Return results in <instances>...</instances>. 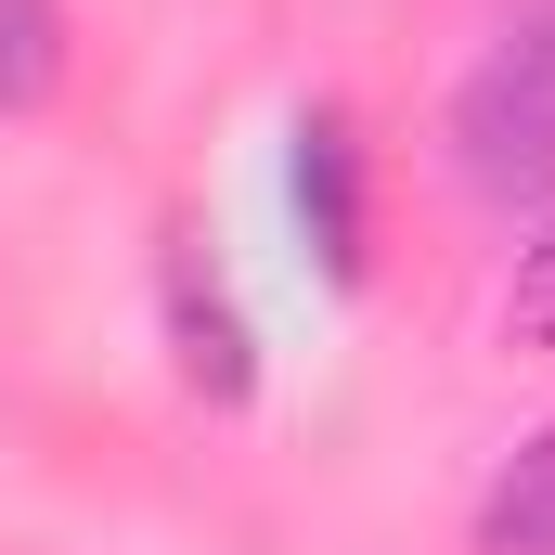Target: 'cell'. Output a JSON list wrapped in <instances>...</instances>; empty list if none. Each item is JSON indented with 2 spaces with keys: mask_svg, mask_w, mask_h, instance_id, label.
<instances>
[{
  "mask_svg": "<svg viewBox=\"0 0 555 555\" xmlns=\"http://www.w3.org/2000/svg\"><path fill=\"white\" fill-rule=\"evenodd\" d=\"M65 91V0H0V117H39Z\"/></svg>",
  "mask_w": 555,
  "mask_h": 555,
  "instance_id": "cell-5",
  "label": "cell"
},
{
  "mask_svg": "<svg viewBox=\"0 0 555 555\" xmlns=\"http://www.w3.org/2000/svg\"><path fill=\"white\" fill-rule=\"evenodd\" d=\"M504 336L517 349H555V220L517 246V284H504Z\"/></svg>",
  "mask_w": 555,
  "mask_h": 555,
  "instance_id": "cell-6",
  "label": "cell"
},
{
  "mask_svg": "<svg viewBox=\"0 0 555 555\" xmlns=\"http://www.w3.org/2000/svg\"><path fill=\"white\" fill-rule=\"evenodd\" d=\"M478 555H555V426H530L478 504Z\"/></svg>",
  "mask_w": 555,
  "mask_h": 555,
  "instance_id": "cell-4",
  "label": "cell"
},
{
  "mask_svg": "<svg viewBox=\"0 0 555 555\" xmlns=\"http://www.w3.org/2000/svg\"><path fill=\"white\" fill-rule=\"evenodd\" d=\"M297 233H310L323 284H362V142L336 104L297 117Z\"/></svg>",
  "mask_w": 555,
  "mask_h": 555,
  "instance_id": "cell-3",
  "label": "cell"
},
{
  "mask_svg": "<svg viewBox=\"0 0 555 555\" xmlns=\"http://www.w3.org/2000/svg\"><path fill=\"white\" fill-rule=\"evenodd\" d=\"M452 155L478 194H555V13L504 26L465 91H452Z\"/></svg>",
  "mask_w": 555,
  "mask_h": 555,
  "instance_id": "cell-1",
  "label": "cell"
},
{
  "mask_svg": "<svg viewBox=\"0 0 555 555\" xmlns=\"http://www.w3.org/2000/svg\"><path fill=\"white\" fill-rule=\"evenodd\" d=\"M168 362H181V388L220 401V414L259 401V336H246L233 284L207 272V246H168Z\"/></svg>",
  "mask_w": 555,
  "mask_h": 555,
  "instance_id": "cell-2",
  "label": "cell"
}]
</instances>
